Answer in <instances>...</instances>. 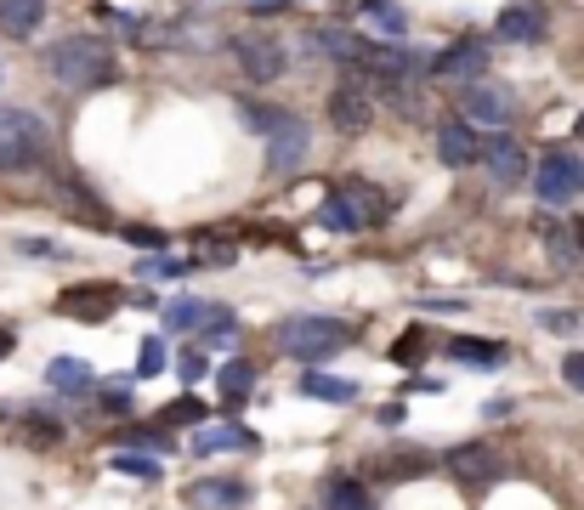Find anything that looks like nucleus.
<instances>
[{
  "instance_id": "nucleus-3",
  "label": "nucleus",
  "mask_w": 584,
  "mask_h": 510,
  "mask_svg": "<svg viewBox=\"0 0 584 510\" xmlns=\"http://www.w3.org/2000/svg\"><path fill=\"white\" fill-rule=\"evenodd\" d=\"M347 340H352L347 324H340V318H318V313L289 318V324L278 329V346H284L289 357H301V364H324V357H335Z\"/></svg>"
},
{
  "instance_id": "nucleus-4",
  "label": "nucleus",
  "mask_w": 584,
  "mask_h": 510,
  "mask_svg": "<svg viewBox=\"0 0 584 510\" xmlns=\"http://www.w3.org/2000/svg\"><path fill=\"white\" fill-rule=\"evenodd\" d=\"M45 160V125L29 109H0V171H34Z\"/></svg>"
},
{
  "instance_id": "nucleus-34",
  "label": "nucleus",
  "mask_w": 584,
  "mask_h": 510,
  "mask_svg": "<svg viewBox=\"0 0 584 510\" xmlns=\"http://www.w3.org/2000/svg\"><path fill=\"white\" fill-rule=\"evenodd\" d=\"M562 380H567L573 391H584V351H567V357H562Z\"/></svg>"
},
{
  "instance_id": "nucleus-21",
  "label": "nucleus",
  "mask_w": 584,
  "mask_h": 510,
  "mask_svg": "<svg viewBox=\"0 0 584 510\" xmlns=\"http://www.w3.org/2000/svg\"><path fill=\"white\" fill-rule=\"evenodd\" d=\"M216 380H222V402H233V408L256 391V369H250V364H238V357H233V364H227Z\"/></svg>"
},
{
  "instance_id": "nucleus-9",
  "label": "nucleus",
  "mask_w": 584,
  "mask_h": 510,
  "mask_svg": "<svg viewBox=\"0 0 584 510\" xmlns=\"http://www.w3.org/2000/svg\"><path fill=\"white\" fill-rule=\"evenodd\" d=\"M375 120V102H369V85L363 80H340L329 91V125L335 131H369Z\"/></svg>"
},
{
  "instance_id": "nucleus-13",
  "label": "nucleus",
  "mask_w": 584,
  "mask_h": 510,
  "mask_svg": "<svg viewBox=\"0 0 584 510\" xmlns=\"http://www.w3.org/2000/svg\"><path fill=\"white\" fill-rule=\"evenodd\" d=\"M437 160H443L449 171H465V165H477V131H471L465 120L443 125V131H437Z\"/></svg>"
},
{
  "instance_id": "nucleus-41",
  "label": "nucleus",
  "mask_w": 584,
  "mask_h": 510,
  "mask_svg": "<svg viewBox=\"0 0 584 510\" xmlns=\"http://www.w3.org/2000/svg\"><path fill=\"white\" fill-rule=\"evenodd\" d=\"M7 351H12V335H7V329H0V357H7Z\"/></svg>"
},
{
  "instance_id": "nucleus-25",
  "label": "nucleus",
  "mask_w": 584,
  "mask_h": 510,
  "mask_svg": "<svg viewBox=\"0 0 584 510\" xmlns=\"http://www.w3.org/2000/svg\"><path fill=\"white\" fill-rule=\"evenodd\" d=\"M205 318H211L205 300H171L165 306V329H193V324H205Z\"/></svg>"
},
{
  "instance_id": "nucleus-26",
  "label": "nucleus",
  "mask_w": 584,
  "mask_h": 510,
  "mask_svg": "<svg viewBox=\"0 0 584 510\" xmlns=\"http://www.w3.org/2000/svg\"><path fill=\"white\" fill-rule=\"evenodd\" d=\"M193 420H211L199 397H176V402L160 408V426H193Z\"/></svg>"
},
{
  "instance_id": "nucleus-39",
  "label": "nucleus",
  "mask_w": 584,
  "mask_h": 510,
  "mask_svg": "<svg viewBox=\"0 0 584 510\" xmlns=\"http://www.w3.org/2000/svg\"><path fill=\"white\" fill-rule=\"evenodd\" d=\"M182 375H187V380H199V375H205V357H199V351H187V357H182Z\"/></svg>"
},
{
  "instance_id": "nucleus-33",
  "label": "nucleus",
  "mask_w": 584,
  "mask_h": 510,
  "mask_svg": "<svg viewBox=\"0 0 584 510\" xmlns=\"http://www.w3.org/2000/svg\"><path fill=\"white\" fill-rule=\"evenodd\" d=\"M369 12H375V23H380V29L403 34V7H392V0H369Z\"/></svg>"
},
{
  "instance_id": "nucleus-5",
  "label": "nucleus",
  "mask_w": 584,
  "mask_h": 510,
  "mask_svg": "<svg viewBox=\"0 0 584 510\" xmlns=\"http://www.w3.org/2000/svg\"><path fill=\"white\" fill-rule=\"evenodd\" d=\"M533 193H540L545 204H567L573 193H584V160H578V153H567V147L545 153L540 171H533Z\"/></svg>"
},
{
  "instance_id": "nucleus-32",
  "label": "nucleus",
  "mask_w": 584,
  "mask_h": 510,
  "mask_svg": "<svg viewBox=\"0 0 584 510\" xmlns=\"http://www.w3.org/2000/svg\"><path fill=\"white\" fill-rule=\"evenodd\" d=\"M160 369H165V340L148 335L142 340V357H136V375H160Z\"/></svg>"
},
{
  "instance_id": "nucleus-37",
  "label": "nucleus",
  "mask_w": 584,
  "mask_h": 510,
  "mask_svg": "<svg viewBox=\"0 0 584 510\" xmlns=\"http://www.w3.org/2000/svg\"><path fill=\"white\" fill-rule=\"evenodd\" d=\"M545 329H578V313H540Z\"/></svg>"
},
{
  "instance_id": "nucleus-29",
  "label": "nucleus",
  "mask_w": 584,
  "mask_h": 510,
  "mask_svg": "<svg viewBox=\"0 0 584 510\" xmlns=\"http://www.w3.org/2000/svg\"><path fill=\"white\" fill-rule=\"evenodd\" d=\"M449 351L460 357V364H500V346L494 340H454Z\"/></svg>"
},
{
  "instance_id": "nucleus-10",
  "label": "nucleus",
  "mask_w": 584,
  "mask_h": 510,
  "mask_svg": "<svg viewBox=\"0 0 584 510\" xmlns=\"http://www.w3.org/2000/svg\"><path fill=\"white\" fill-rule=\"evenodd\" d=\"M460 109H465V125H505L511 120V91L505 85H465V96H460Z\"/></svg>"
},
{
  "instance_id": "nucleus-38",
  "label": "nucleus",
  "mask_w": 584,
  "mask_h": 510,
  "mask_svg": "<svg viewBox=\"0 0 584 510\" xmlns=\"http://www.w3.org/2000/svg\"><path fill=\"white\" fill-rule=\"evenodd\" d=\"M142 273H148V278H182V262H148Z\"/></svg>"
},
{
  "instance_id": "nucleus-20",
  "label": "nucleus",
  "mask_w": 584,
  "mask_h": 510,
  "mask_svg": "<svg viewBox=\"0 0 584 510\" xmlns=\"http://www.w3.org/2000/svg\"><path fill=\"white\" fill-rule=\"evenodd\" d=\"M324 510H375V504H369L363 482H352V477H329V482H324Z\"/></svg>"
},
{
  "instance_id": "nucleus-27",
  "label": "nucleus",
  "mask_w": 584,
  "mask_h": 510,
  "mask_svg": "<svg viewBox=\"0 0 584 510\" xmlns=\"http://www.w3.org/2000/svg\"><path fill=\"white\" fill-rule=\"evenodd\" d=\"M449 466H454L460 477H489L494 459H489V448H477V442H471V448H454V453H449Z\"/></svg>"
},
{
  "instance_id": "nucleus-1",
  "label": "nucleus",
  "mask_w": 584,
  "mask_h": 510,
  "mask_svg": "<svg viewBox=\"0 0 584 510\" xmlns=\"http://www.w3.org/2000/svg\"><path fill=\"white\" fill-rule=\"evenodd\" d=\"M45 69H52V80L69 85V91L114 85V74H120L114 45H109V40H96V34H63L52 51H45Z\"/></svg>"
},
{
  "instance_id": "nucleus-6",
  "label": "nucleus",
  "mask_w": 584,
  "mask_h": 510,
  "mask_svg": "<svg viewBox=\"0 0 584 510\" xmlns=\"http://www.w3.org/2000/svg\"><path fill=\"white\" fill-rule=\"evenodd\" d=\"M233 58H238V69H245V80H256V85H267V80H278L289 69V51H284L278 34H238Z\"/></svg>"
},
{
  "instance_id": "nucleus-12",
  "label": "nucleus",
  "mask_w": 584,
  "mask_h": 510,
  "mask_svg": "<svg viewBox=\"0 0 584 510\" xmlns=\"http://www.w3.org/2000/svg\"><path fill=\"white\" fill-rule=\"evenodd\" d=\"M477 160L494 171V182H505V187H516L522 176H527V153L511 142V136H489V142H477Z\"/></svg>"
},
{
  "instance_id": "nucleus-15",
  "label": "nucleus",
  "mask_w": 584,
  "mask_h": 510,
  "mask_svg": "<svg viewBox=\"0 0 584 510\" xmlns=\"http://www.w3.org/2000/svg\"><path fill=\"white\" fill-rule=\"evenodd\" d=\"M431 466H437L431 453H420V448H398V453H380L369 471H375V477H386V482H414V477H426Z\"/></svg>"
},
{
  "instance_id": "nucleus-17",
  "label": "nucleus",
  "mask_w": 584,
  "mask_h": 510,
  "mask_svg": "<svg viewBox=\"0 0 584 510\" xmlns=\"http://www.w3.org/2000/svg\"><path fill=\"white\" fill-rule=\"evenodd\" d=\"M45 23V0H0V34L29 40Z\"/></svg>"
},
{
  "instance_id": "nucleus-11",
  "label": "nucleus",
  "mask_w": 584,
  "mask_h": 510,
  "mask_svg": "<svg viewBox=\"0 0 584 510\" xmlns=\"http://www.w3.org/2000/svg\"><path fill=\"white\" fill-rule=\"evenodd\" d=\"M182 499L193 510H245L250 504V488L245 482H227V477H211V482H187Z\"/></svg>"
},
{
  "instance_id": "nucleus-22",
  "label": "nucleus",
  "mask_w": 584,
  "mask_h": 510,
  "mask_svg": "<svg viewBox=\"0 0 584 510\" xmlns=\"http://www.w3.org/2000/svg\"><path fill=\"white\" fill-rule=\"evenodd\" d=\"M238 120H245L250 131H262V136H273L289 120V109H273V102H238Z\"/></svg>"
},
{
  "instance_id": "nucleus-19",
  "label": "nucleus",
  "mask_w": 584,
  "mask_h": 510,
  "mask_svg": "<svg viewBox=\"0 0 584 510\" xmlns=\"http://www.w3.org/2000/svg\"><path fill=\"white\" fill-rule=\"evenodd\" d=\"M45 380H52L58 391H69V397H85V391L96 386V369L80 364V357H58V364L45 369Z\"/></svg>"
},
{
  "instance_id": "nucleus-35",
  "label": "nucleus",
  "mask_w": 584,
  "mask_h": 510,
  "mask_svg": "<svg viewBox=\"0 0 584 510\" xmlns=\"http://www.w3.org/2000/svg\"><path fill=\"white\" fill-rule=\"evenodd\" d=\"M199 262H205V267H227V262H233V249H227V244H211V238H205Z\"/></svg>"
},
{
  "instance_id": "nucleus-18",
  "label": "nucleus",
  "mask_w": 584,
  "mask_h": 510,
  "mask_svg": "<svg viewBox=\"0 0 584 510\" xmlns=\"http://www.w3.org/2000/svg\"><path fill=\"white\" fill-rule=\"evenodd\" d=\"M500 40H545V12L540 7H511L505 18H500V29H494Z\"/></svg>"
},
{
  "instance_id": "nucleus-7",
  "label": "nucleus",
  "mask_w": 584,
  "mask_h": 510,
  "mask_svg": "<svg viewBox=\"0 0 584 510\" xmlns=\"http://www.w3.org/2000/svg\"><path fill=\"white\" fill-rule=\"evenodd\" d=\"M307 142H313L307 120H301V114H289V120L267 136V171H273V176L301 171V165H307Z\"/></svg>"
},
{
  "instance_id": "nucleus-30",
  "label": "nucleus",
  "mask_w": 584,
  "mask_h": 510,
  "mask_svg": "<svg viewBox=\"0 0 584 510\" xmlns=\"http://www.w3.org/2000/svg\"><path fill=\"white\" fill-rule=\"evenodd\" d=\"M426 351H431V335H426V329H409V335L392 346V364H420Z\"/></svg>"
},
{
  "instance_id": "nucleus-23",
  "label": "nucleus",
  "mask_w": 584,
  "mask_h": 510,
  "mask_svg": "<svg viewBox=\"0 0 584 510\" xmlns=\"http://www.w3.org/2000/svg\"><path fill=\"white\" fill-rule=\"evenodd\" d=\"M301 391H307V397H318V402H352V397H358V386H352V380H335V375H307V380H301Z\"/></svg>"
},
{
  "instance_id": "nucleus-40",
  "label": "nucleus",
  "mask_w": 584,
  "mask_h": 510,
  "mask_svg": "<svg viewBox=\"0 0 584 510\" xmlns=\"http://www.w3.org/2000/svg\"><path fill=\"white\" fill-rule=\"evenodd\" d=\"M573 244H578V255H584V216H573Z\"/></svg>"
},
{
  "instance_id": "nucleus-24",
  "label": "nucleus",
  "mask_w": 584,
  "mask_h": 510,
  "mask_svg": "<svg viewBox=\"0 0 584 510\" xmlns=\"http://www.w3.org/2000/svg\"><path fill=\"white\" fill-rule=\"evenodd\" d=\"M18 431H23L29 442H40V448H52V442H63V426H58L52 415H18Z\"/></svg>"
},
{
  "instance_id": "nucleus-28",
  "label": "nucleus",
  "mask_w": 584,
  "mask_h": 510,
  "mask_svg": "<svg viewBox=\"0 0 584 510\" xmlns=\"http://www.w3.org/2000/svg\"><path fill=\"white\" fill-rule=\"evenodd\" d=\"M114 471H125L136 482H154L160 477V459H148V453H114Z\"/></svg>"
},
{
  "instance_id": "nucleus-8",
  "label": "nucleus",
  "mask_w": 584,
  "mask_h": 510,
  "mask_svg": "<svg viewBox=\"0 0 584 510\" xmlns=\"http://www.w3.org/2000/svg\"><path fill=\"white\" fill-rule=\"evenodd\" d=\"M114 306H120L114 284H74V289L58 295V313L74 318V324H103V318H114Z\"/></svg>"
},
{
  "instance_id": "nucleus-2",
  "label": "nucleus",
  "mask_w": 584,
  "mask_h": 510,
  "mask_svg": "<svg viewBox=\"0 0 584 510\" xmlns=\"http://www.w3.org/2000/svg\"><path fill=\"white\" fill-rule=\"evenodd\" d=\"M386 216H392V198L369 182H347L324 198V227L335 233H363V227H380Z\"/></svg>"
},
{
  "instance_id": "nucleus-16",
  "label": "nucleus",
  "mask_w": 584,
  "mask_h": 510,
  "mask_svg": "<svg viewBox=\"0 0 584 510\" xmlns=\"http://www.w3.org/2000/svg\"><path fill=\"white\" fill-rule=\"evenodd\" d=\"M482 63H489V51H482V40H460L449 51H437V74L443 80H465V74H482Z\"/></svg>"
},
{
  "instance_id": "nucleus-31",
  "label": "nucleus",
  "mask_w": 584,
  "mask_h": 510,
  "mask_svg": "<svg viewBox=\"0 0 584 510\" xmlns=\"http://www.w3.org/2000/svg\"><path fill=\"white\" fill-rule=\"evenodd\" d=\"M233 340H238V329H233V318H222V313H211V318H205V346H216V351H233Z\"/></svg>"
},
{
  "instance_id": "nucleus-14",
  "label": "nucleus",
  "mask_w": 584,
  "mask_h": 510,
  "mask_svg": "<svg viewBox=\"0 0 584 510\" xmlns=\"http://www.w3.org/2000/svg\"><path fill=\"white\" fill-rule=\"evenodd\" d=\"M256 448V437L245 431V426H199L193 431V453H250Z\"/></svg>"
},
{
  "instance_id": "nucleus-42",
  "label": "nucleus",
  "mask_w": 584,
  "mask_h": 510,
  "mask_svg": "<svg viewBox=\"0 0 584 510\" xmlns=\"http://www.w3.org/2000/svg\"><path fill=\"white\" fill-rule=\"evenodd\" d=\"M573 136H578V142H584V120H578V125H573Z\"/></svg>"
},
{
  "instance_id": "nucleus-36",
  "label": "nucleus",
  "mask_w": 584,
  "mask_h": 510,
  "mask_svg": "<svg viewBox=\"0 0 584 510\" xmlns=\"http://www.w3.org/2000/svg\"><path fill=\"white\" fill-rule=\"evenodd\" d=\"M125 238H131V244H142V249H160V244H165L154 227H125Z\"/></svg>"
}]
</instances>
